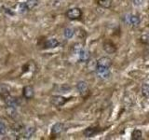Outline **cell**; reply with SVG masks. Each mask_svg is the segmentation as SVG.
I'll return each mask as SVG.
<instances>
[{"label": "cell", "instance_id": "obj_1", "mask_svg": "<svg viewBox=\"0 0 149 140\" xmlns=\"http://www.w3.org/2000/svg\"><path fill=\"white\" fill-rule=\"evenodd\" d=\"M122 21L130 26H138L141 23V18L133 14H126L125 16H123Z\"/></svg>", "mask_w": 149, "mask_h": 140}, {"label": "cell", "instance_id": "obj_2", "mask_svg": "<svg viewBox=\"0 0 149 140\" xmlns=\"http://www.w3.org/2000/svg\"><path fill=\"white\" fill-rule=\"evenodd\" d=\"M95 72L97 77L101 79H107L110 77V69L109 67H102V66H96Z\"/></svg>", "mask_w": 149, "mask_h": 140}, {"label": "cell", "instance_id": "obj_3", "mask_svg": "<svg viewBox=\"0 0 149 140\" xmlns=\"http://www.w3.org/2000/svg\"><path fill=\"white\" fill-rule=\"evenodd\" d=\"M68 101L67 98H65L62 95H53L50 97V103L51 105L56 106V107H60L63 106L65 103Z\"/></svg>", "mask_w": 149, "mask_h": 140}, {"label": "cell", "instance_id": "obj_4", "mask_svg": "<svg viewBox=\"0 0 149 140\" xmlns=\"http://www.w3.org/2000/svg\"><path fill=\"white\" fill-rule=\"evenodd\" d=\"M82 16V11L78 8H70L66 11V17L70 20H77Z\"/></svg>", "mask_w": 149, "mask_h": 140}, {"label": "cell", "instance_id": "obj_5", "mask_svg": "<svg viewBox=\"0 0 149 140\" xmlns=\"http://www.w3.org/2000/svg\"><path fill=\"white\" fill-rule=\"evenodd\" d=\"M4 102L6 106H18L21 105V99L18 97H14V96H11L10 94H8L7 96H5L4 98Z\"/></svg>", "mask_w": 149, "mask_h": 140}, {"label": "cell", "instance_id": "obj_6", "mask_svg": "<svg viewBox=\"0 0 149 140\" xmlns=\"http://www.w3.org/2000/svg\"><path fill=\"white\" fill-rule=\"evenodd\" d=\"M36 134V127L34 126H26L23 129L22 132V138L24 139H30L35 135Z\"/></svg>", "mask_w": 149, "mask_h": 140}, {"label": "cell", "instance_id": "obj_7", "mask_svg": "<svg viewBox=\"0 0 149 140\" xmlns=\"http://www.w3.org/2000/svg\"><path fill=\"white\" fill-rule=\"evenodd\" d=\"M22 94H23V97L25 98L27 100H30V99H33L35 96V90L34 88L30 85H27L23 88L22 90Z\"/></svg>", "mask_w": 149, "mask_h": 140}, {"label": "cell", "instance_id": "obj_8", "mask_svg": "<svg viewBox=\"0 0 149 140\" xmlns=\"http://www.w3.org/2000/svg\"><path fill=\"white\" fill-rule=\"evenodd\" d=\"M77 89L82 96H85L88 92V86L86 81H79L77 84Z\"/></svg>", "mask_w": 149, "mask_h": 140}, {"label": "cell", "instance_id": "obj_9", "mask_svg": "<svg viewBox=\"0 0 149 140\" xmlns=\"http://www.w3.org/2000/svg\"><path fill=\"white\" fill-rule=\"evenodd\" d=\"M99 132H100V129L98 127H88L83 131V134L85 137H92Z\"/></svg>", "mask_w": 149, "mask_h": 140}, {"label": "cell", "instance_id": "obj_10", "mask_svg": "<svg viewBox=\"0 0 149 140\" xmlns=\"http://www.w3.org/2000/svg\"><path fill=\"white\" fill-rule=\"evenodd\" d=\"M77 56H78V59L80 62H87L91 57V53H90V51H88V50L83 48L80 51H79Z\"/></svg>", "mask_w": 149, "mask_h": 140}, {"label": "cell", "instance_id": "obj_11", "mask_svg": "<svg viewBox=\"0 0 149 140\" xmlns=\"http://www.w3.org/2000/svg\"><path fill=\"white\" fill-rule=\"evenodd\" d=\"M111 64H112L111 59H109L108 57H102L97 61L96 66H102V67H109L110 68Z\"/></svg>", "mask_w": 149, "mask_h": 140}, {"label": "cell", "instance_id": "obj_12", "mask_svg": "<svg viewBox=\"0 0 149 140\" xmlns=\"http://www.w3.org/2000/svg\"><path fill=\"white\" fill-rule=\"evenodd\" d=\"M104 50H105V52L111 54V53L116 52V47L115 46V44L112 43L111 41H106L104 43Z\"/></svg>", "mask_w": 149, "mask_h": 140}, {"label": "cell", "instance_id": "obj_13", "mask_svg": "<svg viewBox=\"0 0 149 140\" xmlns=\"http://www.w3.org/2000/svg\"><path fill=\"white\" fill-rule=\"evenodd\" d=\"M6 113L8 117H10L11 119H16L18 116V111L16 106H6Z\"/></svg>", "mask_w": 149, "mask_h": 140}, {"label": "cell", "instance_id": "obj_14", "mask_svg": "<svg viewBox=\"0 0 149 140\" xmlns=\"http://www.w3.org/2000/svg\"><path fill=\"white\" fill-rule=\"evenodd\" d=\"M64 129V125L62 123H57L52 126V129H51V134H60L63 132Z\"/></svg>", "mask_w": 149, "mask_h": 140}, {"label": "cell", "instance_id": "obj_15", "mask_svg": "<svg viewBox=\"0 0 149 140\" xmlns=\"http://www.w3.org/2000/svg\"><path fill=\"white\" fill-rule=\"evenodd\" d=\"M59 45H60V42L56 38H49L47 40L45 43V47L47 49H54L56 47H58Z\"/></svg>", "mask_w": 149, "mask_h": 140}, {"label": "cell", "instance_id": "obj_16", "mask_svg": "<svg viewBox=\"0 0 149 140\" xmlns=\"http://www.w3.org/2000/svg\"><path fill=\"white\" fill-rule=\"evenodd\" d=\"M16 10H17V13L19 14H25L29 9H28L27 6H26V4L25 2H23V3H20V4H18V6L16 7Z\"/></svg>", "mask_w": 149, "mask_h": 140}, {"label": "cell", "instance_id": "obj_17", "mask_svg": "<svg viewBox=\"0 0 149 140\" xmlns=\"http://www.w3.org/2000/svg\"><path fill=\"white\" fill-rule=\"evenodd\" d=\"M9 91H10V88L7 84H0V95L3 98L9 94Z\"/></svg>", "mask_w": 149, "mask_h": 140}, {"label": "cell", "instance_id": "obj_18", "mask_svg": "<svg viewBox=\"0 0 149 140\" xmlns=\"http://www.w3.org/2000/svg\"><path fill=\"white\" fill-rule=\"evenodd\" d=\"M8 126L3 120L0 119V136H4L8 134Z\"/></svg>", "mask_w": 149, "mask_h": 140}, {"label": "cell", "instance_id": "obj_19", "mask_svg": "<svg viewBox=\"0 0 149 140\" xmlns=\"http://www.w3.org/2000/svg\"><path fill=\"white\" fill-rule=\"evenodd\" d=\"M142 136H143V134H142L141 130L135 129L132 131V140H140V139H142Z\"/></svg>", "mask_w": 149, "mask_h": 140}, {"label": "cell", "instance_id": "obj_20", "mask_svg": "<svg viewBox=\"0 0 149 140\" xmlns=\"http://www.w3.org/2000/svg\"><path fill=\"white\" fill-rule=\"evenodd\" d=\"M63 35L66 38H72L74 36V30L71 27H66L63 31Z\"/></svg>", "mask_w": 149, "mask_h": 140}, {"label": "cell", "instance_id": "obj_21", "mask_svg": "<svg viewBox=\"0 0 149 140\" xmlns=\"http://www.w3.org/2000/svg\"><path fill=\"white\" fill-rule=\"evenodd\" d=\"M97 2L104 8H109L112 6V0H97Z\"/></svg>", "mask_w": 149, "mask_h": 140}, {"label": "cell", "instance_id": "obj_22", "mask_svg": "<svg viewBox=\"0 0 149 140\" xmlns=\"http://www.w3.org/2000/svg\"><path fill=\"white\" fill-rule=\"evenodd\" d=\"M142 94L143 97L149 98V84L143 83L142 85Z\"/></svg>", "mask_w": 149, "mask_h": 140}, {"label": "cell", "instance_id": "obj_23", "mask_svg": "<svg viewBox=\"0 0 149 140\" xmlns=\"http://www.w3.org/2000/svg\"><path fill=\"white\" fill-rule=\"evenodd\" d=\"M26 6L28 8V9H33L34 8H36L37 6V4H38V0H27L25 2Z\"/></svg>", "mask_w": 149, "mask_h": 140}, {"label": "cell", "instance_id": "obj_24", "mask_svg": "<svg viewBox=\"0 0 149 140\" xmlns=\"http://www.w3.org/2000/svg\"><path fill=\"white\" fill-rule=\"evenodd\" d=\"M140 41L141 43L144 44V45H149V33L148 34H143L140 37Z\"/></svg>", "mask_w": 149, "mask_h": 140}, {"label": "cell", "instance_id": "obj_25", "mask_svg": "<svg viewBox=\"0 0 149 140\" xmlns=\"http://www.w3.org/2000/svg\"><path fill=\"white\" fill-rule=\"evenodd\" d=\"M82 49H83V46H82L81 44H79V43L74 44V45L73 46V52H74V54L77 55V54L79 53V51H80Z\"/></svg>", "mask_w": 149, "mask_h": 140}, {"label": "cell", "instance_id": "obj_26", "mask_svg": "<svg viewBox=\"0 0 149 140\" xmlns=\"http://www.w3.org/2000/svg\"><path fill=\"white\" fill-rule=\"evenodd\" d=\"M132 4H133V6L134 7H142L143 5L144 4V2H146V0H132Z\"/></svg>", "mask_w": 149, "mask_h": 140}]
</instances>
